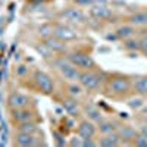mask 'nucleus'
<instances>
[{
    "mask_svg": "<svg viewBox=\"0 0 147 147\" xmlns=\"http://www.w3.org/2000/svg\"><path fill=\"white\" fill-rule=\"evenodd\" d=\"M132 81L127 75H115L106 82V93L113 97H122L131 91Z\"/></svg>",
    "mask_w": 147,
    "mask_h": 147,
    "instance_id": "1",
    "label": "nucleus"
},
{
    "mask_svg": "<svg viewBox=\"0 0 147 147\" xmlns=\"http://www.w3.org/2000/svg\"><path fill=\"white\" fill-rule=\"evenodd\" d=\"M55 66L59 71L60 77H62L63 80H66L68 82L80 81V77H81L82 71L80 68H77L74 63H71L68 59H56L55 60Z\"/></svg>",
    "mask_w": 147,
    "mask_h": 147,
    "instance_id": "2",
    "label": "nucleus"
},
{
    "mask_svg": "<svg viewBox=\"0 0 147 147\" xmlns=\"http://www.w3.org/2000/svg\"><path fill=\"white\" fill-rule=\"evenodd\" d=\"M105 81L103 74L99 72L97 69H90V71H82L80 77V84L84 87V90L87 91H94L102 85Z\"/></svg>",
    "mask_w": 147,
    "mask_h": 147,
    "instance_id": "3",
    "label": "nucleus"
},
{
    "mask_svg": "<svg viewBox=\"0 0 147 147\" xmlns=\"http://www.w3.org/2000/svg\"><path fill=\"white\" fill-rule=\"evenodd\" d=\"M71 63H74L77 68H80L81 71H90V69H96V62L94 59L84 52H72L68 55L66 57Z\"/></svg>",
    "mask_w": 147,
    "mask_h": 147,
    "instance_id": "4",
    "label": "nucleus"
},
{
    "mask_svg": "<svg viewBox=\"0 0 147 147\" xmlns=\"http://www.w3.org/2000/svg\"><path fill=\"white\" fill-rule=\"evenodd\" d=\"M32 80L35 82V87L40 90V93L47 94V96L53 94V91H55V82H53L52 77L49 75V74H46L44 71L37 69L34 72V78Z\"/></svg>",
    "mask_w": 147,
    "mask_h": 147,
    "instance_id": "5",
    "label": "nucleus"
},
{
    "mask_svg": "<svg viewBox=\"0 0 147 147\" xmlns=\"http://www.w3.org/2000/svg\"><path fill=\"white\" fill-rule=\"evenodd\" d=\"M31 105V99L28 96L22 94L19 91L10 93L7 97V106L10 109H21V107H28Z\"/></svg>",
    "mask_w": 147,
    "mask_h": 147,
    "instance_id": "6",
    "label": "nucleus"
},
{
    "mask_svg": "<svg viewBox=\"0 0 147 147\" xmlns=\"http://www.w3.org/2000/svg\"><path fill=\"white\" fill-rule=\"evenodd\" d=\"M10 118L13 119L15 124L19 122H28L35 119V112L30 107H21V109H10Z\"/></svg>",
    "mask_w": 147,
    "mask_h": 147,
    "instance_id": "7",
    "label": "nucleus"
},
{
    "mask_svg": "<svg viewBox=\"0 0 147 147\" xmlns=\"http://www.w3.org/2000/svg\"><path fill=\"white\" fill-rule=\"evenodd\" d=\"M53 35L57 37V38L63 40V41H72V40H77L78 38V32L75 30H72L68 25H56L53 30Z\"/></svg>",
    "mask_w": 147,
    "mask_h": 147,
    "instance_id": "8",
    "label": "nucleus"
},
{
    "mask_svg": "<svg viewBox=\"0 0 147 147\" xmlns=\"http://www.w3.org/2000/svg\"><path fill=\"white\" fill-rule=\"evenodd\" d=\"M97 132V127L94 125V122L90 119L81 121L78 125V136L81 138H88V137H94Z\"/></svg>",
    "mask_w": 147,
    "mask_h": 147,
    "instance_id": "9",
    "label": "nucleus"
},
{
    "mask_svg": "<svg viewBox=\"0 0 147 147\" xmlns=\"http://www.w3.org/2000/svg\"><path fill=\"white\" fill-rule=\"evenodd\" d=\"M44 44L50 49L53 53H63V52H66V47H68L66 41L57 38L55 35H50V37H47V38H44Z\"/></svg>",
    "mask_w": 147,
    "mask_h": 147,
    "instance_id": "10",
    "label": "nucleus"
},
{
    "mask_svg": "<svg viewBox=\"0 0 147 147\" xmlns=\"http://www.w3.org/2000/svg\"><path fill=\"white\" fill-rule=\"evenodd\" d=\"M13 141H15L16 146H22V147H30V146H35L37 144V138H35L34 134L19 132V131L15 132Z\"/></svg>",
    "mask_w": 147,
    "mask_h": 147,
    "instance_id": "11",
    "label": "nucleus"
},
{
    "mask_svg": "<svg viewBox=\"0 0 147 147\" xmlns=\"http://www.w3.org/2000/svg\"><path fill=\"white\" fill-rule=\"evenodd\" d=\"M65 19L71 21V22H84L85 19V15H84V12L81 9H77V7H69V9H65L62 13Z\"/></svg>",
    "mask_w": 147,
    "mask_h": 147,
    "instance_id": "12",
    "label": "nucleus"
},
{
    "mask_svg": "<svg viewBox=\"0 0 147 147\" xmlns=\"http://www.w3.org/2000/svg\"><path fill=\"white\" fill-rule=\"evenodd\" d=\"M118 134H119L121 140L127 144V143H129V141L136 140V137H137L138 132L134 129L132 127H129V125H121V127H118Z\"/></svg>",
    "mask_w": 147,
    "mask_h": 147,
    "instance_id": "13",
    "label": "nucleus"
},
{
    "mask_svg": "<svg viewBox=\"0 0 147 147\" xmlns=\"http://www.w3.org/2000/svg\"><path fill=\"white\" fill-rule=\"evenodd\" d=\"M90 15L96 19H106L112 15V10L106 5H93L90 9Z\"/></svg>",
    "mask_w": 147,
    "mask_h": 147,
    "instance_id": "14",
    "label": "nucleus"
},
{
    "mask_svg": "<svg viewBox=\"0 0 147 147\" xmlns=\"http://www.w3.org/2000/svg\"><path fill=\"white\" fill-rule=\"evenodd\" d=\"M121 144V137L118 131L115 132H110V134H105V136L99 140V146H103V147H116Z\"/></svg>",
    "mask_w": 147,
    "mask_h": 147,
    "instance_id": "15",
    "label": "nucleus"
},
{
    "mask_svg": "<svg viewBox=\"0 0 147 147\" xmlns=\"http://www.w3.org/2000/svg\"><path fill=\"white\" fill-rule=\"evenodd\" d=\"M132 91L138 94V96H144L147 94V75H141V77H136L132 81Z\"/></svg>",
    "mask_w": 147,
    "mask_h": 147,
    "instance_id": "16",
    "label": "nucleus"
},
{
    "mask_svg": "<svg viewBox=\"0 0 147 147\" xmlns=\"http://www.w3.org/2000/svg\"><path fill=\"white\" fill-rule=\"evenodd\" d=\"M84 113L87 115V118L93 122H100L103 121V113L100 112L99 109L93 105H85L84 106Z\"/></svg>",
    "mask_w": 147,
    "mask_h": 147,
    "instance_id": "17",
    "label": "nucleus"
},
{
    "mask_svg": "<svg viewBox=\"0 0 147 147\" xmlns=\"http://www.w3.org/2000/svg\"><path fill=\"white\" fill-rule=\"evenodd\" d=\"M115 32H116V35H118V38L127 40V38H131V37H134V34H136V28H134L131 24H128V25H121Z\"/></svg>",
    "mask_w": 147,
    "mask_h": 147,
    "instance_id": "18",
    "label": "nucleus"
},
{
    "mask_svg": "<svg viewBox=\"0 0 147 147\" xmlns=\"http://www.w3.org/2000/svg\"><path fill=\"white\" fill-rule=\"evenodd\" d=\"M128 22L132 27H143L147 24V12H136L134 15L129 16Z\"/></svg>",
    "mask_w": 147,
    "mask_h": 147,
    "instance_id": "19",
    "label": "nucleus"
},
{
    "mask_svg": "<svg viewBox=\"0 0 147 147\" xmlns=\"http://www.w3.org/2000/svg\"><path fill=\"white\" fill-rule=\"evenodd\" d=\"M97 131L105 136V134H110V132L118 131V125L112 121H100L99 125H97Z\"/></svg>",
    "mask_w": 147,
    "mask_h": 147,
    "instance_id": "20",
    "label": "nucleus"
},
{
    "mask_svg": "<svg viewBox=\"0 0 147 147\" xmlns=\"http://www.w3.org/2000/svg\"><path fill=\"white\" fill-rule=\"evenodd\" d=\"M38 127L34 121H28V122H19L16 124V131L19 132H27V134H35Z\"/></svg>",
    "mask_w": 147,
    "mask_h": 147,
    "instance_id": "21",
    "label": "nucleus"
},
{
    "mask_svg": "<svg viewBox=\"0 0 147 147\" xmlns=\"http://www.w3.org/2000/svg\"><path fill=\"white\" fill-rule=\"evenodd\" d=\"M63 107H65V110H66L69 115L77 116V113H78V102L74 99L72 96L69 97V99H65L63 100Z\"/></svg>",
    "mask_w": 147,
    "mask_h": 147,
    "instance_id": "22",
    "label": "nucleus"
},
{
    "mask_svg": "<svg viewBox=\"0 0 147 147\" xmlns=\"http://www.w3.org/2000/svg\"><path fill=\"white\" fill-rule=\"evenodd\" d=\"M66 90H68V94H69V96H72V97H78V96L82 94L84 87L80 84V81H77V82H69V84L66 85Z\"/></svg>",
    "mask_w": 147,
    "mask_h": 147,
    "instance_id": "23",
    "label": "nucleus"
},
{
    "mask_svg": "<svg viewBox=\"0 0 147 147\" xmlns=\"http://www.w3.org/2000/svg\"><path fill=\"white\" fill-rule=\"evenodd\" d=\"M124 47L127 49L128 52H138V50H141V46H140V40H137V38H127V40H124Z\"/></svg>",
    "mask_w": 147,
    "mask_h": 147,
    "instance_id": "24",
    "label": "nucleus"
},
{
    "mask_svg": "<svg viewBox=\"0 0 147 147\" xmlns=\"http://www.w3.org/2000/svg\"><path fill=\"white\" fill-rule=\"evenodd\" d=\"M53 30H55V27L52 25V24H43L41 27H38L37 32H38V35L41 37V38H47V37L53 35Z\"/></svg>",
    "mask_w": 147,
    "mask_h": 147,
    "instance_id": "25",
    "label": "nucleus"
},
{
    "mask_svg": "<svg viewBox=\"0 0 147 147\" xmlns=\"http://www.w3.org/2000/svg\"><path fill=\"white\" fill-rule=\"evenodd\" d=\"M35 50L38 52L40 55H43V57H46V59H49V57H52V55H53V52L49 49L44 43L41 44V46H35Z\"/></svg>",
    "mask_w": 147,
    "mask_h": 147,
    "instance_id": "26",
    "label": "nucleus"
},
{
    "mask_svg": "<svg viewBox=\"0 0 147 147\" xmlns=\"http://www.w3.org/2000/svg\"><path fill=\"white\" fill-rule=\"evenodd\" d=\"M127 105H128V107H131V109H134V110H138V109H141V107H143V99H141V97L129 99Z\"/></svg>",
    "mask_w": 147,
    "mask_h": 147,
    "instance_id": "27",
    "label": "nucleus"
},
{
    "mask_svg": "<svg viewBox=\"0 0 147 147\" xmlns=\"http://www.w3.org/2000/svg\"><path fill=\"white\" fill-rule=\"evenodd\" d=\"M134 144H136L137 147H147V137L138 132L137 137H136V140H134Z\"/></svg>",
    "mask_w": 147,
    "mask_h": 147,
    "instance_id": "28",
    "label": "nucleus"
},
{
    "mask_svg": "<svg viewBox=\"0 0 147 147\" xmlns=\"http://www.w3.org/2000/svg\"><path fill=\"white\" fill-rule=\"evenodd\" d=\"M94 146H99V141H94L93 137L82 138V147H94Z\"/></svg>",
    "mask_w": 147,
    "mask_h": 147,
    "instance_id": "29",
    "label": "nucleus"
},
{
    "mask_svg": "<svg viewBox=\"0 0 147 147\" xmlns=\"http://www.w3.org/2000/svg\"><path fill=\"white\" fill-rule=\"evenodd\" d=\"M15 74L18 77H25L27 74H28V68L25 66V65H19L16 69H15Z\"/></svg>",
    "mask_w": 147,
    "mask_h": 147,
    "instance_id": "30",
    "label": "nucleus"
},
{
    "mask_svg": "<svg viewBox=\"0 0 147 147\" xmlns=\"http://www.w3.org/2000/svg\"><path fill=\"white\" fill-rule=\"evenodd\" d=\"M69 146L72 147H75V146H82V138L78 136V137H74L71 141H69Z\"/></svg>",
    "mask_w": 147,
    "mask_h": 147,
    "instance_id": "31",
    "label": "nucleus"
},
{
    "mask_svg": "<svg viewBox=\"0 0 147 147\" xmlns=\"http://www.w3.org/2000/svg\"><path fill=\"white\" fill-rule=\"evenodd\" d=\"M75 3L80 6H93L94 5V0H75Z\"/></svg>",
    "mask_w": 147,
    "mask_h": 147,
    "instance_id": "32",
    "label": "nucleus"
},
{
    "mask_svg": "<svg viewBox=\"0 0 147 147\" xmlns=\"http://www.w3.org/2000/svg\"><path fill=\"white\" fill-rule=\"evenodd\" d=\"M140 46H141V50H144V49H147V34H143L140 37Z\"/></svg>",
    "mask_w": 147,
    "mask_h": 147,
    "instance_id": "33",
    "label": "nucleus"
},
{
    "mask_svg": "<svg viewBox=\"0 0 147 147\" xmlns=\"http://www.w3.org/2000/svg\"><path fill=\"white\" fill-rule=\"evenodd\" d=\"M140 134H143V136L147 137V125H143V127L140 128Z\"/></svg>",
    "mask_w": 147,
    "mask_h": 147,
    "instance_id": "34",
    "label": "nucleus"
},
{
    "mask_svg": "<svg viewBox=\"0 0 147 147\" xmlns=\"http://www.w3.org/2000/svg\"><path fill=\"white\" fill-rule=\"evenodd\" d=\"M141 113H143L144 116H147V106H144V107L141 109Z\"/></svg>",
    "mask_w": 147,
    "mask_h": 147,
    "instance_id": "35",
    "label": "nucleus"
},
{
    "mask_svg": "<svg viewBox=\"0 0 147 147\" xmlns=\"http://www.w3.org/2000/svg\"><path fill=\"white\" fill-rule=\"evenodd\" d=\"M141 52H143V55H144V56L147 57V49H144V50H141Z\"/></svg>",
    "mask_w": 147,
    "mask_h": 147,
    "instance_id": "36",
    "label": "nucleus"
}]
</instances>
